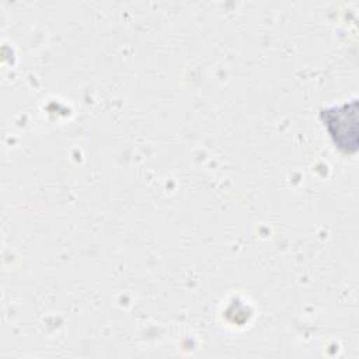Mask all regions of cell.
<instances>
[{"mask_svg":"<svg viewBox=\"0 0 359 359\" xmlns=\"http://www.w3.org/2000/svg\"><path fill=\"white\" fill-rule=\"evenodd\" d=\"M320 118L338 149L349 153L358 144V102L321 109Z\"/></svg>","mask_w":359,"mask_h":359,"instance_id":"cell-1","label":"cell"}]
</instances>
